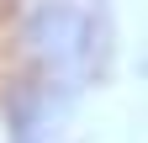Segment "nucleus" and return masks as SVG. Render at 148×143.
<instances>
[{"instance_id":"obj_1","label":"nucleus","mask_w":148,"mask_h":143,"mask_svg":"<svg viewBox=\"0 0 148 143\" xmlns=\"http://www.w3.org/2000/svg\"><path fill=\"white\" fill-rule=\"evenodd\" d=\"M16 37L37 80H48L64 96H74L106 58V21L85 0H32L16 21Z\"/></svg>"}]
</instances>
